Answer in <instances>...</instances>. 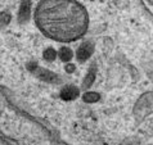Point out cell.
I'll return each instance as SVG.
<instances>
[{"instance_id":"1","label":"cell","mask_w":153,"mask_h":145,"mask_svg":"<svg viewBox=\"0 0 153 145\" xmlns=\"http://www.w3.org/2000/svg\"><path fill=\"white\" fill-rule=\"evenodd\" d=\"M36 17L42 31L62 39L79 36L86 27V13L74 0H42Z\"/></svg>"},{"instance_id":"2","label":"cell","mask_w":153,"mask_h":145,"mask_svg":"<svg viewBox=\"0 0 153 145\" xmlns=\"http://www.w3.org/2000/svg\"><path fill=\"white\" fill-rule=\"evenodd\" d=\"M94 53V45L90 41H85L79 46L77 52H76V58L80 63H84L85 61H88L89 58Z\"/></svg>"},{"instance_id":"3","label":"cell","mask_w":153,"mask_h":145,"mask_svg":"<svg viewBox=\"0 0 153 145\" xmlns=\"http://www.w3.org/2000/svg\"><path fill=\"white\" fill-rule=\"evenodd\" d=\"M79 95H80V90L76 86H74V85H66V86L61 90V94H59L61 99L65 100V101L75 100Z\"/></svg>"},{"instance_id":"4","label":"cell","mask_w":153,"mask_h":145,"mask_svg":"<svg viewBox=\"0 0 153 145\" xmlns=\"http://www.w3.org/2000/svg\"><path fill=\"white\" fill-rule=\"evenodd\" d=\"M33 73H35V76L37 78H40L41 81H46V82H58L59 81L58 76L49 70H42V68L37 67V70L33 72Z\"/></svg>"},{"instance_id":"5","label":"cell","mask_w":153,"mask_h":145,"mask_svg":"<svg viewBox=\"0 0 153 145\" xmlns=\"http://www.w3.org/2000/svg\"><path fill=\"white\" fill-rule=\"evenodd\" d=\"M95 75H97V72H95V66H91L90 68H89L88 73L85 75V77H84V81H82V89H89L93 84H94Z\"/></svg>"},{"instance_id":"6","label":"cell","mask_w":153,"mask_h":145,"mask_svg":"<svg viewBox=\"0 0 153 145\" xmlns=\"http://www.w3.org/2000/svg\"><path fill=\"white\" fill-rule=\"evenodd\" d=\"M58 57H59V59H61L62 62L68 63V62H71V59L74 58V52H72L70 48H66V46H63V48L59 49Z\"/></svg>"},{"instance_id":"7","label":"cell","mask_w":153,"mask_h":145,"mask_svg":"<svg viewBox=\"0 0 153 145\" xmlns=\"http://www.w3.org/2000/svg\"><path fill=\"white\" fill-rule=\"evenodd\" d=\"M82 99H84L85 103H95V101H98L100 99V95L98 92H94V91H88L82 95Z\"/></svg>"},{"instance_id":"8","label":"cell","mask_w":153,"mask_h":145,"mask_svg":"<svg viewBox=\"0 0 153 145\" xmlns=\"http://www.w3.org/2000/svg\"><path fill=\"white\" fill-rule=\"evenodd\" d=\"M42 58H44L45 62H54L57 58V52L54 50L53 48H48L44 50V53H42Z\"/></svg>"},{"instance_id":"9","label":"cell","mask_w":153,"mask_h":145,"mask_svg":"<svg viewBox=\"0 0 153 145\" xmlns=\"http://www.w3.org/2000/svg\"><path fill=\"white\" fill-rule=\"evenodd\" d=\"M30 16V4L28 3H23L19 10V18L21 21H26Z\"/></svg>"},{"instance_id":"10","label":"cell","mask_w":153,"mask_h":145,"mask_svg":"<svg viewBox=\"0 0 153 145\" xmlns=\"http://www.w3.org/2000/svg\"><path fill=\"white\" fill-rule=\"evenodd\" d=\"M76 70V66L74 64V63H67V64L65 66V71L67 72V73H74Z\"/></svg>"}]
</instances>
